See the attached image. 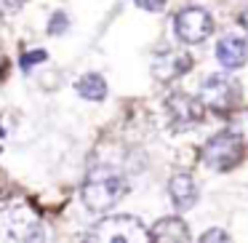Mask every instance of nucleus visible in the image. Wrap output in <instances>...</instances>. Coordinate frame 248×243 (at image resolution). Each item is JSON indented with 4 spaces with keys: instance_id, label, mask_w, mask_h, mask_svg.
<instances>
[{
    "instance_id": "f3484780",
    "label": "nucleus",
    "mask_w": 248,
    "mask_h": 243,
    "mask_svg": "<svg viewBox=\"0 0 248 243\" xmlns=\"http://www.w3.org/2000/svg\"><path fill=\"white\" fill-rule=\"evenodd\" d=\"M0 136H3V129H0Z\"/></svg>"
},
{
    "instance_id": "20e7f679",
    "label": "nucleus",
    "mask_w": 248,
    "mask_h": 243,
    "mask_svg": "<svg viewBox=\"0 0 248 243\" xmlns=\"http://www.w3.org/2000/svg\"><path fill=\"white\" fill-rule=\"evenodd\" d=\"M173 32L182 43L187 46H198L214 32V19L205 8H198V6H189L184 11L176 14L173 19Z\"/></svg>"
},
{
    "instance_id": "39448f33",
    "label": "nucleus",
    "mask_w": 248,
    "mask_h": 243,
    "mask_svg": "<svg viewBox=\"0 0 248 243\" xmlns=\"http://www.w3.org/2000/svg\"><path fill=\"white\" fill-rule=\"evenodd\" d=\"M200 99L205 107L216 110V113H230L240 102V86L227 75H211L205 78L203 88H200Z\"/></svg>"
},
{
    "instance_id": "2eb2a0df",
    "label": "nucleus",
    "mask_w": 248,
    "mask_h": 243,
    "mask_svg": "<svg viewBox=\"0 0 248 243\" xmlns=\"http://www.w3.org/2000/svg\"><path fill=\"white\" fill-rule=\"evenodd\" d=\"M141 8H150V11H163L166 8V0H136Z\"/></svg>"
},
{
    "instance_id": "423d86ee",
    "label": "nucleus",
    "mask_w": 248,
    "mask_h": 243,
    "mask_svg": "<svg viewBox=\"0 0 248 243\" xmlns=\"http://www.w3.org/2000/svg\"><path fill=\"white\" fill-rule=\"evenodd\" d=\"M203 99L198 97H189V94H171L166 99V113H168V120L176 131H187L192 129L195 123H200L203 118Z\"/></svg>"
},
{
    "instance_id": "0eeeda50",
    "label": "nucleus",
    "mask_w": 248,
    "mask_h": 243,
    "mask_svg": "<svg viewBox=\"0 0 248 243\" xmlns=\"http://www.w3.org/2000/svg\"><path fill=\"white\" fill-rule=\"evenodd\" d=\"M216 62L224 67L227 72L240 70L248 62V40L240 35H227L216 43Z\"/></svg>"
},
{
    "instance_id": "f257e3e1",
    "label": "nucleus",
    "mask_w": 248,
    "mask_h": 243,
    "mask_svg": "<svg viewBox=\"0 0 248 243\" xmlns=\"http://www.w3.org/2000/svg\"><path fill=\"white\" fill-rule=\"evenodd\" d=\"M128 190L125 177L112 166H96L88 171L86 182L80 187V200L88 211L93 214H104L109 211L115 203H120V198Z\"/></svg>"
},
{
    "instance_id": "9d476101",
    "label": "nucleus",
    "mask_w": 248,
    "mask_h": 243,
    "mask_svg": "<svg viewBox=\"0 0 248 243\" xmlns=\"http://www.w3.org/2000/svg\"><path fill=\"white\" fill-rule=\"evenodd\" d=\"M150 238L157 243H184L189 241V227L179 216H166V219H157L152 225Z\"/></svg>"
},
{
    "instance_id": "4468645a",
    "label": "nucleus",
    "mask_w": 248,
    "mask_h": 243,
    "mask_svg": "<svg viewBox=\"0 0 248 243\" xmlns=\"http://www.w3.org/2000/svg\"><path fill=\"white\" fill-rule=\"evenodd\" d=\"M200 241H203V243H211V241H230V235H227L224 230H208L205 235H200Z\"/></svg>"
},
{
    "instance_id": "1a4fd4ad",
    "label": "nucleus",
    "mask_w": 248,
    "mask_h": 243,
    "mask_svg": "<svg viewBox=\"0 0 248 243\" xmlns=\"http://www.w3.org/2000/svg\"><path fill=\"white\" fill-rule=\"evenodd\" d=\"M168 198H171L176 211H187L198 203V187H195L189 174H176L168 182Z\"/></svg>"
},
{
    "instance_id": "f8f14e48",
    "label": "nucleus",
    "mask_w": 248,
    "mask_h": 243,
    "mask_svg": "<svg viewBox=\"0 0 248 243\" xmlns=\"http://www.w3.org/2000/svg\"><path fill=\"white\" fill-rule=\"evenodd\" d=\"M40 62H46V51L38 49V51H30V54H24L19 65H22V70H32V67L40 65Z\"/></svg>"
},
{
    "instance_id": "7ed1b4c3",
    "label": "nucleus",
    "mask_w": 248,
    "mask_h": 243,
    "mask_svg": "<svg viewBox=\"0 0 248 243\" xmlns=\"http://www.w3.org/2000/svg\"><path fill=\"white\" fill-rule=\"evenodd\" d=\"M246 142L235 131H221L203 145V163L214 171H232L243 161Z\"/></svg>"
},
{
    "instance_id": "f03ea898",
    "label": "nucleus",
    "mask_w": 248,
    "mask_h": 243,
    "mask_svg": "<svg viewBox=\"0 0 248 243\" xmlns=\"http://www.w3.org/2000/svg\"><path fill=\"white\" fill-rule=\"evenodd\" d=\"M88 241H99V243H144L152 241L150 230L141 225V219L131 214H115V216H104L102 222L93 225V230L88 232Z\"/></svg>"
},
{
    "instance_id": "dca6fc26",
    "label": "nucleus",
    "mask_w": 248,
    "mask_h": 243,
    "mask_svg": "<svg viewBox=\"0 0 248 243\" xmlns=\"http://www.w3.org/2000/svg\"><path fill=\"white\" fill-rule=\"evenodd\" d=\"M240 24H243V30H246V32H248V8H246V11L240 14Z\"/></svg>"
},
{
    "instance_id": "9b49d317",
    "label": "nucleus",
    "mask_w": 248,
    "mask_h": 243,
    "mask_svg": "<svg viewBox=\"0 0 248 243\" xmlns=\"http://www.w3.org/2000/svg\"><path fill=\"white\" fill-rule=\"evenodd\" d=\"M75 91L80 94L83 99H88V102H102V99L107 97V83H104L102 75L88 72V75H83L80 81L75 83Z\"/></svg>"
},
{
    "instance_id": "6e6552de",
    "label": "nucleus",
    "mask_w": 248,
    "mask_h": 243,
    "mask_svg": "<svg viewBox=\"0 0 248 243\" xmlns=\"http://www.w3.org/2000/svg\"><path fill=\"white\" fill-rule=\"evenodd\" d=\"M192 67V59L182 51H163L152 59V75L160 83H171L173 78L184 75V72Z\"/></svg>"
},
{
    "instance_id": "ddd939ff",
    "label": "nucleus",
    "mask_w": 248,
    "mask_h": 243,
    "mask_svg": "<svg viewBox=\"0 0 248 243\" xmlns=\"http://www.w3.org/2000/svg\"><path fill=\"white\" fill-rule=\"evenodd\" d=\"M64 30H67V16L64 14H54V16H51V24H48V32L59 35V32H64Z\"/></svg>"
}]
</instances>
